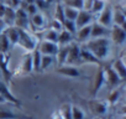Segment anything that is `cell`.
<instances>
[{
  "instance_id": "43",
  "label": "cell",
  "mask_w": 126,
  "mask_h": 119,
  "mask_svg": "<svg viewBox=\"0 0 126 119\" xmlns=\"http://www.w3.org/2000/svg\"><path fill=\"white\" fill-rule=\"evenodd\" d=\"M51 119H62V117H61V114H59V112H54V113L52 114V117H51Z\"/></svg>"
},
{
  "instance_id": "47",
  "label": "cell",
  "mask_w": 126,
  "mask_h": 119,
  "mask_svg": "<svg viewBox=\"0 0 126 119\" xmlns=\"http://www.w3.org/2000/svg\"><path fill=\"white\" fill-rule=\"evenodd\" d=\"M95 119H100V118H95Z\"/></svg>"
},
{
  "instance_id": "49",
  "label": "cell",
  "mask_w": 126,
  "mask_h": 119,
  "mask_svg": "<svg viewBox=\"0 0 126 119\" xmlns=\"http://www.w3.org/2000/svg\"><path fill=\"white\" fill-rule=\"evenodd\" d=\"M122 119H124V118H122Z\"/></svg>"
},
{
  "instance_id": "1",
  "label": "cell",
  "mask_w": 126,
  "mask_h": 119,
  "mask_svg": "<svg viewBox=\"0 0 126 119\" xmlns=\"http://www.w3.org/2000/svg\"><path fill=\"white\" fill-rule=\"evenodd\" d=\"M111 41L109 37H99V39H90L83 46L88 48L99 61L108 58L111 51Z\"/></svg>"
},
{
  "instance_id": "44",
  "label": "cell",
  "mask_w": 126,
  "mask_h": 119,
  "mask_svg": "<svg viewBox=\"0 0 126 119\" xmlns=\"http://www.w3.org/2000/svg\"><path fill=\"white\" fill-rule=\"evenodd\" d=\"M45 1H46L47 4H49V5H51V4H52V3L54 1V0H45Z\"/></svg>"
},
{
  "instance_id": "36",
  "label": "cell",
  "mask_w": 126,
  "mask_h": 119,
  "mask_svg": "<svg viewBox=\"0 0 126 119\" xmlns=\"http://www.w3.org/2000/svg\"><path fill=\"white\" fill-rule=\"evenodd\" d=\"M71 112H72V119H84V117H85L83 109L77 105H72Z\"/></svg>"
},
{
  "instance_id": "29",
  "label": "cell",
  "mask_w": 126,
  "mask_h": 119,
  "mask_svg": "<svg viewBox=\"0 0 126 119\" xmlns=\"http://www.w3.org/2000/svg\"><path fill=\"white\" fill-rule=\"evenodd\" d=\"M108 3H105V1H101V0H93L92 1V5H90V9H89V11L94 15V18L105 8V5H106Z\"/></svg>"
},
{
  "instance_id": "11",
  "label": "cell",
  "mask_w": 126,
  "mask_h": 119,
  "mask_svg": "<svg viewBox=\"0 0 126 119\" xmlns=\"http://www.w3.org/2000/svg\"><path fill=\"white\" fill-rule=\"evenodd\" d=\"M14 26L21 30H30V16L26 14V11L22 8L16 9V16Z\"/></svg>"
},
{
  "instance_id": "41",
  "label": "cell",
  "mask_w": 126,
  "mask_h": 119,
  "mask_svg": "<svg viewBox=\"0 0 126 119\" xmlns=\"http://www.w3.org/2000/svg\"><path fill=\"white\" fill-rule=\"evenodd\" d=\"M5 4L3 3V1H0V19H3V15H4V13H5Z\"/></svg>"
},
{
  "instance_id": "22",
  "label": "cell",
  "mask_w": 126,
  "mask_h": 119,
  "mask_svg": "<svg viewBox=\"0 0 126 119\" xmlns=\"http://www.w3.org/2000/svg\"><path fill=\"white\" fill-rule=\"evenodd\" d=\"M74 41V35L71 34L69 31L62 29L58 32V46H68L69 43H72Z\"/></svg>"
},
{
  "instance_id": "28",
  "label": "cell",
  "mask_w": 126,
  "mask_h": 119,
  "mask_svg": "<svg viewBox=\"0 0 126 119\" xmlns=\"http://www.w3.org/2000/svg\"><path fill=\"white\" fill-rule=\"evenodd\" d=\"M77 9L67 6V5H63V16H64V20H69V21H76V18L78 15Z\"/></svg>"
},
{
  "instance_id": "39",
  "label": "cell",
  "mask_w": 126,
  "mask_h": 119,
  "mask_svg": "<svg viewBox=\"0 0 126 119\" xmlns=\"http://www.w3.org/2000/svg\"><path fill=\"white\" fill-rule=\"evenodd\" d=\"M62 25H63V29H64V30L69 31V32H71V34H73V35L76 34V31H77V27H76V24H74V21L63 20Z\"/></svg>"
},
{
  "instance_id": "19",
  "label": "cell",
  "mask_w": 126,
  "mask_h": 119,
  "mask_svg": "<svg viewBox=\"0 0 126 119\" xmlns=\"http://www.w3.org/2000/svg\"><path fill=\"white\" fill-rule=\"evenodd\" d=\"M110 67H111V68L114 70V72L120 77L121 81L125 79V77H126V65H125L124 58H117V60H115V61L111 63Z\"/></svg>"
},
{
  "instance_id": "4",
  "label": "cell",
  "mask_w": 126,
  "mask_h": 119,
  "mask_svg": "<svg viewBox=\"0 0 126 119\" xmlns=\"http://www.w3.org/2000/svg\"><path fill=\"white\" fill-rule=\"evenodd\" d=\"M109 39H110L111 43H114L116 46H124L126 42V29L112 25L109 29Z\"/></svg>"
},
{
  "instance_id": "26",
  "label": "cell",
  "mask_w": 126,
  "mask_h": 119,
  "mask_svg": "<svg viewBox=\"0 0 126 119\" xmlns=\"http://www.w3.org/2000/svg\"><path fill=\"white\" fill-rule=\"evenodd\" d=\"M6 6V5H5ZM15 16H16V10L11 8H5V13L3 15V21L5 22L6 26H14L15 22Z\"/></svg>"
},
{
  "instance_id": "10",
  "label": "cell",
  "mask_w": 126,
  "mask_h": 119,
  "mask_svg": "<svg viewBox=\"0 0 126 119\" xmlns=\"http://www.w3.org/2000/svg\"><path fill=\"white\" fill-rule=\"evenodd\" d=\"M94 20H95V18H94V15H93L90 11L82 9V10L78 11V15H77V18H76L74 24H76V27H77V29H80V27H83V26L92 25V24L94 22Z\"/></svg>"
},
{
  "instance_id": "24",
  "label": "cell",
  "mask_w": 126,
  "mask_h": 119,
  "mask_svg": "<svg viewBox=\"0 0 126 119\" xmlns=\"http://www.w3.org/2000/svg\"><path fill=\"white\" fill-rule=\"evenodd\" d=\"M4 34H5L6 39L9 40V42H10L11 47L16 46L17 40H19V29H17V27H15V26H8V27L5 29Z\"/></svg>"
},
{
  "instance_id": "46",
  "label": "cell",
  "mask_w": 126,
  "mask_h": 119,
  "mask_svg": "<svg viewBox=\"0 0 126 119\" xmlns=\"http://www.w3.org/2000/svg\"><path fill=\"white\" fill-rule=\"evenodd\" d=\"M101 1H105V3H109V0H101Z\"/></svg>"
},
{
  "instance_id": "15",
  "label": "cell",
  "mask_w": 126,
  "mask_h": 119,
  "mask_svg": "<svg viewBox=\"0 0 126 119\" xmlns=\"http://www.w3.org/2000/svg\"><path fill=\"white\" fill-rule=\"evenodd\" d=\"M79 63H90V65L100 66V61L83 45H80V61H79Z\"/></svg>"
},
{
  "instance_id": "33",
  "label": "cell",
  "mask_w": 126,
  "mask_h": 119,
  "mask_svg": "<svg viewBox=\"0 0 126 119\" xmlns=\"http://www.w3.org/2000/svg\"><path fill=\"white\" fill-rule=\"evenodd\" d=\"M10 48H11V45H10L9 40L6 39L5 34L3 32L0 35V53H9Z\"/></svg>"
},
{
  "instance_id": "16",
  "label": "cell",
  "mask_w": 126,
  "mask_h": 119,
  "mask_svg": "<svg viewBox=\"0 0 126 119\" xmlns=\"http://www.w3.org/2000/svg\"><path fill=\"white\" fill-rule=\"evenodd\" d=\"M90 27H92V25L77 29V31L74 34V41L79 45H84L88 40H90Z\"/></svg>"
},
{
  "instance_id": "17",
  "label": "cell",
  "mask_w": 126,
  "mask_h": 119,
  "mask_svg": "<svg viewBox=\"0 0 126 119\" xmlns=\"http://www.w3.org/2000/svg\"><path fill=\"white\" fill-rule=\"evenodd\" d=\"M104 77H105V83H108V86H109L110 88L117 87L119 83L121 82L120 77L114 72V70H112L111 67L104 68Z\"/></svg>"
},
{
  "instance_id": "35",
  "label": "cell",
  "mask_w": 126,
  "mask_h": 119,
  "mask_svg": "<svg viewBox=\"0 0 126 119\" xmlns=\"http://www.w3.org/2000/svg\"><path fill=\"white\" fill-rule=\"evenodd\" d=\"M63 5H67L71 8H74L77 10L83 9V0H61Z\"/></svg>"
},
{
  "instance_id": "48",
  "label": "cell",
  "mask_w": 126,
  "mask_h": 119,
  "mask_svg": "<svg viewBox=\"0 0 126 119\" xmlns=\"http://www.w3.org/2000/svg\"><path fill=\"white\" fill-rule=\"evenodd\" d=\"M0 1H1V0H0Z\"/></svg>"
},
{
  "instance_id": "6",
  "label": "cell",
  "mask_w": 126,
  "mask_h": 119,
  "mask_svg": "<svg viewBox=\"0 0 126 119\" xmlns=\"http://www.w3.org/2000/svg\"><path fill=\"white\" fill-rule=\"evenodd\" d=\"M94 21L100 24L101 26H105V27L110 29L112 26V5H110L108 3L105 5V8L95 16Z\"/></svg>"
},
{
  "instance_id": "23",
  "label": "cell",
  "mask_w": 126,
  "mask_h": 119,
  "mask_svg": "<svg viewBox=\"0 0 126 119\" xmlns=\"http://www.w3.org/2000/svg\"><path fill=\"white\" fill-rule=\"evenodd\" d=\"M0 97H1L3 99H6V100L14 103V104H20V102L15 98V96L9 91V87L1 79H0Z\"/></svg>"
},
{
  "instance_id": "8",
  "label": "cell",
  "mask_w": 126,
  "mask_h": 119,
  "mask_svg": "<svg viewBox=\"0 0 126 119\" xmlns=\"http://www.w3.org/2000/svg\"><path fill=\"white\" fill-rule=\"evenodd\" d=\"M112 25L126 29V14L122 3L112 6Z\"/></svg>"
},
{
  "instance_id": "21",
  "label": "cell",
  "mask_w": 126,
  "mask_h": 119,
  "mask_svg": "<svg viewBox=\"0 0 126 119\" xmlns=\"http://www.w3.org/2000/svg\"><path fill=\"white\" fill-rule=\"evenodd\" d=\"M38 39L40 40H45V41H49V42H53V43H57L58 42V32L46 27V29H43L38 34Z\"/></svg>"
},
{
  "instance_id": "7",
  "label": "cell",
  "mask_w": 126,
  "mask_h": 119,
  "mask_svg": "<svg viewBox=\"0 0 126 119\" xmlns=\"http://www.w3.org/2000/svg\"><path fill=\"white\" fill-rule=\"evenodd\" d=\"M80 61V45L73 41L72 43L68 45V55L64 65H72L76 66Z\"/></svg>"
},
{
  "instance_id": "45",
  "label": "cell",
  "mask_w": 126,
  "mask_h": 119,
  "mask_svg": "<svg viewBox=\"0 0 126 119\" xmlns=\"http://www.w3.org/2000/svg\"><path fill=\"white\" fill-rule=\"evenodd\" d=\"M115 1H116V4H120V3H124L125 0H115Z\"/></svg>"
},
{
  "instance_id": "25",
  "label": "cell",
  "mask_w": 126,
  "mask_h": 119,
  "mask_svg": "<svg viewBox=\"0 0 126 119\" xmlns=\"http://www.w3.org/2000/svg\"><path fill=\"white\" fill-rule=\"evenodd\" d=\"M67 55H68V46H58V51L54 56V61H57L59 66L64 65L67 60Z\"/></svg>"
},
{
  "instance_id": "2",
  "label": "cell",
  "mask_w": 126,
  "mask_h": 119,
  "mask_svg": "<svg viewBox=\"0 0 126 119\" xmlns=\"http://www.w3.org/2000/svg\"><path fill=\"white\" fill-rule=\"evenodd\" d=\"M38 35L32 32L31 30H21L19 29V40L16 46L21 47L25 52H32L38 43Z\"/></svg>"
},
{
  "instance_id": "34",
  "label": "cell",
  "mask_w": 126,
  "mask_h": 119,
  "mask_svg": "<svg viewBox=\"0 0 126 119\" xmlns=\"http://www.w3.org/2000/svg\"><path fill=\"white\" fill-rule=\"evenodd\" d=\"M71 107H72V104H69V103H64V104H63V105L61 107V109H59L58 112H59V114H61L62 119H72Z\"/></svg>"
},
{
  "instance_id": "5",
  "label": "cell",
  "mask_w": 126,
  "mask_h": 119,
  "mask_svg": "<svg viewBox=\"0 0 126 119\" xmlns=\"http://www.w3.org/2000/svg\"><path fill=\"white\" fill-rule=\"evenodd\" d=\"M88 105H89V109L90 112L96 117H104L108 110H109V103L104 99H98V98H94V99H90L88 102Z\"/></svg>"
},
{
  "instance_id": "37",
  "label": "cell",
  "mask_w": 126,
  "mask_h": 119,
  "mask_svg": "<svg viewBox=\"0 0 126 119\" xmlns=\"http://www.w3.org/2000/svg\"><path fill=\"white\" fill-rule=\"evenodd\" d=\"M46 27L59 32V31L63 29V25H62L61 21H58V20H56V19H51L49 21H47V26H46Z\"/></svg>"
},
{
  "instance_id": "27",
  "label": "cell",
  "mask_w": 126,
  "mask_h": 119,
  "mask_svg": "<svg viewBox=\"0 0 126 119\" xmlns=\"http://www.w3.org/2000/svg\"><path fill=\"white\" fill-rule=\"evenodd\" d=\"M0 119H26V117L25 115L16 114L11 109L0 108Z\"/></svg>"
},
{
  "instance_id": "38",
  "label": "cell",
  "mask_w": 126,
  "mask_h": 119,
  "mask_svg": "<svg viewBox=\"0 0 126 119\" xmlns=\"http://www.w3.org/2000/svg\"><path fill=\"white\" fill-rule=\"evenodd\" d=\"M119 97H120V91H119V89H111L110 93H109V96H108L106 102H108L109 104H115V103L117 102Z\"/></svg>"
},
{
  "instance_id": "20",
  "label": "cell",
  "mask_w": 126,
  "mask_h": 119,
  "mask_svg": "<svg viewBox=\"0 0 126 119\" xmlns=\"http://www.w3.org/2000/svg\"><path fill=\"white\" fill-rule=\"evenodd\" d=\"M0 70L5 79L10 78L11 71L9 67V53H0Z\"/></svg>"
},
{
  "instance_id": "3",
  "label": "cell",
  "mask_w": 126,
  "mask_h": 119,
  "mask_svg": "<svg viewBox=\"0 0 126 119\" xmlns=\"http://www.w3.org/2000/svg\"><path fill=\"white\" fill-rule=\"evenodd\" d=\"M47 21H48V19L46 18L45 13L37 11L32 16H30V30L35 34H37V32L40 34L43 29H46Z\"/></svg>"
},
{
  "instance_id": "31",
  "label": "cell",
  "mask_w": 126,
  "mask_h": 119,
  "mask_svg": "<svg viewBox=\"0 0 126 119\" xmlns=\"http://www.w3.org/2000/svg\"><path fill=\"white\" fill-rule=\"evenodd\" d=\"M31 58H32V67L33 72H40V63H41V53L38 52L37 48H35L31 52Z\"/></svg>"
},
{
  "instance_id": "12",
  "label": "cell",
  "mask_w": 126,
  "mask_h": 119,
  "mask_svg": "<svg viewBox=\"0 0 126 119\" xmlns=\"http://www.w3.org/2000/svg\"><path fill=\"white\" fill-rule=\"evenodd\" d=\"M38 52L41 55H46V56H56L57 51H58V45L57 43H53V42H49V41H45V40H40L38 43H37V47Z\"/></svg>"
},
{
  "instance_id": "14",
  "label": "cell",
  "mask_w": 126,
  "mask_h": 119,
  "mask_svg": "<svg viewBox=\"0 0 126 119\" xmlns=\"http://www.w3.org/2000/svg\"><path fill=\"white\" fill-rule=\"evenodd\" d=\"M56 72L63 77H69V78H78L80 76V71L77 66H72V65H62L58 66V68L56 70Z\"/></svg>"
},
{
  "instance_id": "40",
  "label": "cell",
  "mask_w": 126,
  "mask_h": 119,
  "mask_svg": "<svg viewBox=\"0 0 126 119\" xmlns=\"http://www.w3.org/2000/svg\"><path fill=\"white\" fill-rule=\"evenodd\" d=\"M3 3L8 6V8H11V9H19L21 6V3L22 0H3Z\"/></svg>"
},
{
  "instance_id": "42",
  "label": "cell",
  "mask_w": 126,
  "mask_h": 119,
  "mask_svg": "<svg viewBox=\"0 0 126 119\" xmlns=\"http://www.w3.org/2000/svg\"><path fill=\"white\" fill-rule=\"evenodd\" d=\"M8 26L5 25V22L3 21V19H0V35H1L4 31H5V29H6Z\"/></svg>"
},
{
  "instance_id": "9",
  "label": "cell",
  "mask_w": 126,
  "mask_h": 119,
  "mask_svg": "<svg viewBox=\"0 0 126 119\" xmlns=\"http://www.w3.org/2000/svg\"><path fill=\"white\" fill-rule=\"evenodd\" d=\"M31 72H33L31 52H25L24 56L21 57V61H20V63H19L16 75H19V76H25V75H30Z\"/></svg>"
},
{
  "instance_id": "30",
  "label": "cell",
  "mask_w": 126,
  "mask_h": 119,
  "mask_svg": "<svg viewBox=\"0 0 126 119\" xmlns=\"http://www.w3.org/2000/svg\"><path fill=\"white\" fill-rule=\"evenodd\" d=\"M54 62V57L53 56H46V55H41V63H40V72L46 71L47 68H49L52 66V63Z\"/></svg>"
},
{
  "instance_id": "32",
  "label": "cell",
  "mask_w": 126,
  "mask_h": 119,
  "mask_svg": "<svg viewBox=\"0 0 126 119\" xmlns=\"http://www.w3.org/2000/svg\"><path fill=\"white\" fill-rule=\"evenodd\" d=\"M52 19H56V20H58L61 22H63V20H64V16H63V4H62L61 0L57 1L56 5H54V13H53Z\"/></svg>"
},
{
  "instance_id": "18",
  "label": "cell",
  "mask_w": 126,
  "mask_h": 119,
  "mask_svg": "<svg viewBox=\"0 0 126 119\" xmlns=\"http://www.w3.org/2000/svg\"><path fill=\"white\" fill-rule=\"evenodd\" d=\"M99 37H109V29L94 21L90 27V39H99Z\"/></svg>"
},
{
  "instance_id": "13",
  "label": "cell",
  "mask_w": 126,
  "mask_h": 119,
  "mask_svg": "<svg viewBox=\"0 0 126 119\" xmlns=\"http://www.w3.org/2000/svg\"><path fill=\"white\" fill-rule=\"evenodd\" d=\"M104 84H105L104 67L98 66V70H96V72H95V75H94V79H93V84H92V94L95 97Z\"/></svg>"
}]
</instances>
